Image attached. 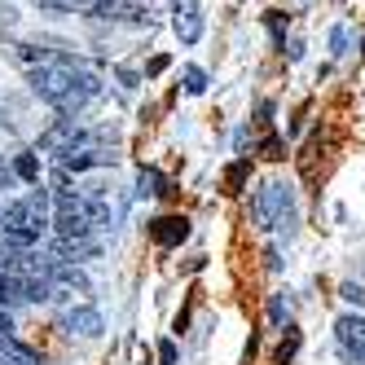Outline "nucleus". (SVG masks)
I'll return each mask as SVG.
<instances>
[{
    "label": "nucleus",
    "mask_w": 365,
    "mask_h": 365,
    "mask_svg": "<svg viewBox=\"0 0 365 365\" xmlns=\"http://www.w3.org/2000/svg\"><path fill=\"white\" fill-rule=\"evenodd\" d=\"M14 339V322H9V312H0V344H9Z\"/></svg>",
    "instance_id": "ddd939ff"
},
{
    "label": "nucleus",
    "mask_w": 365,
    "mask_h": 365,
    "mask_svg": "<svg viewBox=\"0 0 365 365\" xmlns=\"http://www.w3.org/2000/svg\"><path fill=\"white\" fill-rule=\"evenodd\" d=\"M75 141H80V133H75L71 123H62V128H53V133L40 141V150H58V154H66V150H75Z\"/></svg>",
    "instance_id": "0eeeda50"
},
{
    "label": "nucleus",
    "mask_w": 365,
    "mask_h": 365,
    "mask_svg": "<svg viewBox=\"0 0 365 365\" xmlns=\"http://www.w3.org/2000/svg\"><path fill=\"white\" fill-rule=\"evenodd\" d=\"M27 299V286H22L18 273H0V304H18Z\"/></svg>",
    "instance_id": "6e6552de"
},
{
    "label": "nucleus",
    "mask_w": 365,
    "mask_h": 365,
    "mask_svg": "<svg viewBox=\"0 0 365 365\" xmlns=\"http://www.w3.org/2000/svg\"><path fill=\"white\" fill-rule=\"evenodd\" d=\"M255 212H259V220H264V229H282V225H291V216H295V198H291V185H264L255 194Z\"/></svg>",
    "instance_id": "f257e3e1"
},
{
    "label": "nucleus",
    "mask_w": 365,
    "mask_h": 365,
    "mask_svg": "<svg viewBox=\"0 0 365 365\" xmlns=\"http://www.w3.org/2000/svg\"><path fill=\"white\" fill-rule=\"evenodd\" d=\"M110 154H101V150H66L62 154V168L66 172H84V168H97V163H106Z\"/></svg>",
    "instance_id": "423d86ee"
},
{
    "label": "nucleus",
    "mask_w": 365,
    "mask_h": 365,
    "mask_svg": "<svg viewBox=\"0 0 365 365\" xmlns=\"http://www.w3.org/2000/svg\"><path fill=\"white\" fill-rule=\"evenodd\" d=\"M66 326H71L75 334H84V339H97L101 330H106V326H101V312H97V308H88V304L71 308V312H66Z\"/></svg>",
    "instance_id": "39448f33"
},
{
    "label": "nucleus",
    "mask_w": 365,
    "mask_h": 365,
    "mask_svg": "<svg viewBox=\"0 0 365 365\" xmlns=\"http://www.w3.org/2000/svg\"><path fill=\"white\" fill-rule=\"evenodd\" d=\"M9 180H14V168H5V159H0V190H5Z\"/></svg>",
    "instance_id": "dca6fc26"
},
{
    "label": "nucleus",
    "mask_w": 365,
    "mask_h": 365,
    "mask_svg": "<svg viewBox=\"0 0 365 365\" xmlns=\"http://www.w3.org/2000/svg\"><path fill=\"white\" fill-rule=\"evenodd\" d=\"M159 361H163V365H176V348H172V344H163V348H159Z\"/></svg>",
    "instance_id": "2eb2a0df"
},
{
    "label": "nucleus",
    "mask_w": 365,
    "mask_h": 365,
    "mask_svg": "<svg viewBox=\"0 0 365 365\" xmlns=\"http://www.w3.org/2000/svg\"><path fill=\"white\" fill-rule=\"evenodd\" d=\"M202 88H207V75H202L198 66H190V71H185V93H194V97H198Z\"/></svg>",
    "instance_id": "9b49d317"
},
{
    "label": "nucleus",
    "mask_w": 365,
    "mask_h": 365,
    "mask_svg": "<svg viewBox=\"0 0 365 365\" xmlns=\"http://www.w3.org/2000/svg\"><path fill=\"white\" fill-rule=\"evenodd\" d=\"M172 31H176L180 44H198L202 40V9H198V0H180V5H176Z\"/></svg>",
    "instance_id": "f03ea898"
},
{
    "label": "nucleus",
    "mask_w": 365,
    "mask_h": 365,
    "mask_svg": "<svg viewBox=\"0 0 365 365\" xmlns=\"http://www.w3.org/2000/svg\"><path fill=\"white\" fill-rule=\"evenodd\" d=\"M339 295H344L348 304H356V308H365V286H356V282H344V286H339Z\"/></svg>",
    "instance_id": "9d476101"
},
{
    "label": "nucleus",
    "mask_w": 365,
    "mask_h": 365,
    "mask_svg": "<svg viewBox=\"0 0 365 365\" xmlns=\"http://www.w3.org/2000/svg\"><path fill=\"white\" fill-rule=\"evenodd\" d=\"M185 233H190V225L180 220V216H159L150 225V238L159 242V247H176V242H185Z\"/></svg>",
    "instance_id": "7ed1b4c3"
},
{
    "label": "nucleus",
    "mask_w": 365,
    "mask_h": 365,
    "mask_svg": "<svg viewBox=\"0 0 365 365\" xmlns=\"http://www.w3.org/2000/svg\"><path fill=\"white\" fill-rule=\"evenodd\" d=\"M295 348H299V334L291 330V334L282 339V348H277V365H286V361H291V356H295Z\"/></svg>",
    "instance_id": "f8f14e48"
},
{
    "label": "nucleus",
    "mask_w": 365,
    "mask_h": 365,
    "mask_svg": "<svg viewBox=\"0 0 365 365\" xmlns=\"http://www.w3.org/2000/svg\"><path fill=\"white\" fill-rule=\"evenodd\" d=\"M53 251H58V259H88V255H97V242L88 233H62Z\"/></svg>",
    "instance_id": "20e7f679"
},
{
    "label": "nucleus",
    "mask_w": 365,
    "mask_h": 365,
    "mask_svg": "<svg viewBox=\"0 0 365 365\" xmlns=\"http://www.w3.org/2000/svg\"><path fill=\"white\" fill-rule=\"evenodd\" d=\"M264 154H269V159H282V141L269 137V141H264Z\"/></svg>",
    "instance_id": "4468645a"
},
{
    "label": "nucleus",
    "mask_w": 365,
    "mask_h": 365,
    "mask_svg": "<svg viewBox=\"0 0 365 365\" xmlns=\"http://www.w3.org/2000/svg\"><path fill=\"white\" fill-rule=\"evenodd\" d=\"M14 176L18 180H40V159H36V154H18V159H14Z\"/></svg>",
    "instance_id": "1a4fd4ad"
}]
</instances>
